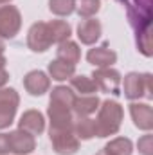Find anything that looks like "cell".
<instances>
[{"instance_id": "cell-14", "label": "cell", "mask_w": 153, "mask_h": 155, "mask_svg": "<svg viewBox=\"0 0 153 155\" xmlns=\"http://www.w3.org/2000/svg\"><path fill=\"white\" fill-rule=\"evenodd\" d=\"M18 128L31 135H40L45 130V117L40 110H25L18 121Z\"/></svg>"}, {"instance_id": "cell-24", "label": "cell", "mask_w": 153, "mask_h": 155, "mask_svg": "<svg viewBox=\"0 0 153 155\" xmlns=\"http://www.w3.org/2000/svg\"><path fill=\"white\" fill-rule=\"evenodd\" d=\"M49 9L56 16H69L74 13L76 4L74 0H49Z\"/></svg>"}, {"instance_id": "cell-21", "label": "cell", "mask_w": 153, "mask_h": 155, "mask_svg": "<svg viewBox=\"0 0 153 155\" xmlns=\"http://www.w3.org/2000/svg\"><path fill=\"white\" fill-rule=\"evenodd\" d=\"M70 88L77 92V94H81V96H92V94H96L97 92V87H96V83L92 81V78L88 76H74L70 78Z\"/></svg>"}, {"instance_id": "cell-16", "label": "cell", "mask_w": 153, "mask_h": 155, "mask_svg": "<svg viewBox=\"0 0 153 155\" xmlns=\"http://www.w3.org/2000/svg\"><path fill=\"white\" fill-rule=\"evenodd\" d=\"M99 97L96 94L92 96H79L74 99V105H72V114H76V117H88L92 116L97 108H99Z\"/></svg>"}, {"instance_id": "cell-13", "label": "cell", "mask_w": 153, "mask_h": 155, "mask_svg": "<svg viewBox=\"0 0 153 155\" xmlns=\"http://www.w3.org/2000/svg\"><path fill=\"white\" fill-rule=\"evenodd\" d=\"M130 114L133 119V124L139 130L150 132L153 128V110L148 103H132L130 105Z\"/></svg>"}, {"instance_id": "cell-3", "label": "cell", "mask_w": 153, "mask_h": 155, "mask_svg": "<svg viewBox=\"0 0 153 155\" xmlns=\"http://www.w3.org/2000/svg\"><path fill=\"white\" fill-rule=\"evenodd\" d=\"M122 90H124V96L132 101L135 99H141V97H146V99H151V74L150 72H144V74H139V72H128L124 76V83H122Z\"/></svg>"}, {"instance_id": "cell-9", "label": "cell", "mask_w": 153, "mask_h": 155, "mask_svg": "<svg viewBox=\"0 0 153 155\" xmlns=\"http://www.w3.org/2000/svg\"><path fill=\"white\" fill-rule=\"evenodd\" d=\"M50 45H52V40H50V35H49L47 22L33 24L29 33H27V47L33 52H45Z\"/></svg>"}, {"instance_id": "cell-5", "label": "cell", "mask_w": 153, "mask_h": 155, "mask_svg": "<svg viewBox=\"0 0 153 155\" xmlns=\"http://www.w3.org/2000/svg\"><path fill=\"white\" fill-rule=\"evenodd\" d=\"M92 81L96 83L97 90L105 92V94H121V83L122 78L119 74V71H115L112 67H103V69H96L92 72Z\"/></svg>"}, {"instance_id": "cell-8", "label": "cell", "mask_w": 153, "mask_h": 155, "mask_svg": "<svg viewBox=\"0 0 153 155\" xmlns=\"http://www.w3.org/2000/svg\"><path fill=\"white\" fill-rule=\"evenodd\" d=\"M52 150L58 155H74L79 150V139L72 128L67 130H49Z\"/></svg>"}, {"instance_id": "cell-31", "label": "cell", "mask_w": 153, "mask_h": 155, "mask_svg": "<svg viewBox=\"0 0 153 155\" xmlns=\"http://www.w3.org/2000/svg\"><path fill=\"white\" fill-rule=\"evenodd\" d=\"M9 2H11V0H0V5H2V4H9Z\"/></svg>"}, {"instance_id": "cell-2", "label": "cell", "mask_w": 153, "mask_h": 155, "mask_svg": "<svg viewBox=\"0 0 153 155\" xmlns=\"http://www.w3.org/2000/svg\"><path fill=\"white\" fill-rule=\"evenodd\" d=\"M126 7V15L133 31L150 29L153 20V0H121Z\"/></svg>"}, {"instance_id": "cell-11", "label": "cell", "mask_w": 153, "mask_h": 155, "mask_svg": "<svg viewBox=\"0 0 153 155\" xmlns=\"http://www.w3.org/2000/svg\"><path fill=\"white\" fill-rule=\"evenodd\" d=\"M24 87L31 96H43L50 88V78L43 71H31L24 78Z\"/></svg>"}, {"instance_id": "cell-30", "label": "cell", "mask_w": 153, "mask_h": 155, "mask_svg": "<svg viewBox=\"0 0 153 155\" xmlns=\"http://www.w3.org/2000/svg\"><path fill=\"white\" fill-rule=\"evenodd\" d=\"M96 155H110L108 153V152H106V150H105V148H103V150H101V152H97V153Z\"/></svg>"}, {"instance_id": "cell-1", "label": "cell", "mask_w": 153, "mask_h": 155, "mask_svg": "<svg viewBox=\"0 0 153 155\" xmlns=\"http://www.w3.org/2000/svg\"><path fill=\"white\" fill-rule=\"evenodd\" d=\"M101 107L97 108V119H96V126H97V137H110L115 135L122 124L124 119V110L122 107L114 101V99H106L103 103H99Z\"/></svg>"}, {"instance_id": "cell-26", "label": "cell", "mask_w": 153, "mask_h": 155, "mask_svg": "<svg viewBox=\"0 0 153 155\" xmlns=\"http://www.w3.org/2000/svg\"><path fill=\"white\" fill-rule=\"evenodd\" d=\"M9 152V139L7 134H0V155H7Z\"/></svg>"}, {"instance_id": "cell-20", "label": "cell", "mask_w": 153, "mask_h": 155, "mask_svg": "<svg viewBox=\"0 0 153 155\" xmlns=\"http://www.w3.org/2000/svg\"><path fill=\"white\" fill-rule=\"evenodd\" d=\"M76 72V67L74 65H69L65 61H60V60H52L49 63V76L56 81H67L74 76Z\"/></svg>"}, {"instance_id": "cell-22", "label": "cell", "mask_w": 153, "mask_h": 155, "mask_svg": "<svg viewBox=\"0 0 153 155\" xmlns=\"http://www.w3.org/2000/svg\"><path fill=\"white\" fill-rule=\"evenodd\" d=\"M105 150L110 155H132L133 143L128 137H115L105 146Z\"/></svg>"}, {"instance_id": "cell-18", "label": "cell", "mask_w": 153, "mask_h": 155, "mask_svg": "<svg viewBox=\"0 0 153 155\" xmlns=\"http://www.w3.org/2000/svg\"><path fill=\"white\" fill-rule=\"evenodd\" d=\"M56 60L65 61V63L76 67L77 63H79V60H81V49H79V45H77L76 41H70V40L60 43L58 51H56Z\"/></svg>"}, {"instance_id": "cell-4", "label": "cell", "mask_w": 153, "mask_h": 155, "mask_svg": "<svg viewBox=\"0 0 153 155\" xmlns=\"http://www.w3.org/2000/svg\"><path fill=\"white\" fill-rule=\"evenodd\" d=\"M22 29V13L16 5H0V38H15Z\"/></svg>"}, {"instance_id": "cell-29", "label": "cell", "mask_w": 153, "mask_h": 155, "mask_svg": "<svg viewBox=\"0 0 153 155\" xmlns=\"http://www.w3.org/2000/svg\"><path fill=\"white\" fill-rule=\"evenodd\" d=\"M4 51H5V45H4V41L0 40V54H4Z\"/></svg>"}, {"instance_id": "cell-10", "label": "cell", "mask_w": 153, "mask_h": 155, "mask_svg": "<svg viewBox=\"0 0 153 155\" xmlns=\"http://www.w3.org/2000/svg\"><path fill=\"white\" fill-rule=\"evenodd\" d=\"M7 139H9V152L15 155H29L36 150L34 135H31L20 128L7 134Z\"/></svg>"}, {"instance_id": "cell-23", "label": "cell", "mask_w": 153, "mask_h": 155, "mask_svg": "<svg viewBox=\"0 0 153 155\" xmlns=\"http://www.w3.org/2000/svg\"><path fill=\"white\" fill-rule=\"evenodd\" d=\"M74 4H76L74 11H77V15L81 18H92L101 9V2L99 0H74Z\"/></svg>"}, {"instance_id": "cell-15", "label": "cell", "mask_w": 153, "mask_h": 155, "mask_svg": "<svg viewBox=\"0 0 153 155\" xmlns=\"http://www.w3.org/2000/svg\"><path fill=\"white\" fill-rule=\"evenodd\" d=\"M86 60L88 63H92L94 67L97 69H103V67H112L115 61H117V54H115L112 49H108L106 45L103 47H94L86 52Z\"/></svg>"}, {"instance_id": "cell-25", "label": "cell", "mask_w": 153, "mask_h": 155, "mask_svg": "<svg viewBox=\"0 0 153 155\" xmlns=\"http://www.w3.org/2000/svg\"><path fill=\"white\" fill-rule=\"evenodd\" d=\"M137 148H139V153L142 155H153V135L151 134H146L139 139L137 143Z\"/></svg>"}, {"instance_id": "cell-7", "label": "cell", "mask_w": 153, "mask_h": 155, "mask_svg": "<svg viewBox=\"0 0 153 155\" xmlns=\"http://www.w3.org/2000/svg\"><path fill=\"white\" fill-rule=\"evenodd\" d=\"M20 105V96L15 88H0V130L9 128Z\"/></svg>"}, {"instance_id": "cell-28", "label": "cell", "mask_w": 153, "mask_h": 155, "mask_svg": "<svg viewBox=\"0 0 153 155\" xmlns=\"http://www.w3.org/2000/svg\"><path fill=\"white\" fill-rule=\"evenodd\" d=\"M5 58H4V54H0V69H5Z\"/></svg>"}, {"instance_id": "cell-19", "label": "cell", "mask_w": 153, "mask_h": 155, "mask_svg": "<svg viewBox=\"0 0 153 155\" xmlns=\"http://www.w3.org/2000/svg\"><path fill=\"white\" fill-rule=\"evenodd\" d=\"M49 27V35H50V40L52 43H63L67 40H70V35H72V27L69 25V22L65 20H52L47 24Z\"/></svg>"}, {"instance_id": "cell-12", "label": "cell", "mask_w": 153, "mask_h": 155, "mask_svg": "<svg viewBox=\"0 0 153 155\" xmlns=\"http://www.w3.org/2000/svg\"><path fill=\"white\" fill-rule=\"evenodd\" d=\"M101 22L96 18H85L77 24V38L85 45H94L101 38Z\"/></svg>"}, {"instance_id": "cell-17", "label": "cell", "mask_w": 153, "mask_h": 155, "mask_svg": "<svg viewBox=\"0 0 153 155\" xmlns=\"http://www.w3.org/2000/svg\"><path fill=\"white\" fill-rule=\"evenodd\" d=\"M72 132L76 134L79 141H90L94 137H97V126H96V119L90 117H77L72 123Z\"/></svg>"}, {"instance_id": "cell-27", "label": "cell", "mask_w": 153, "mask_h": 155, "mask_svg": "<svg viewBox=\"0 0 153 155\" xmlns=\"http://www.w3.org/2000/svg\"><path fill=\"white\" fill-rule=\"evenodd\" d=\"M9 81V72L5 69H0V88H4V85Z\"/></svg>"}, {"instance_id": "cell-6", "label": "cell", "mask_w": 153, "mask_h": 155, "mask_svg": "<svg viewBox=\"0 0 153 155\" xmlns=\"http://www.w3.org/2000/svg\"><path fill=\"white\" fill-rule=\"evenodd\" d=\"M47 116L50 121V130H67L72 128L74 123V114H72V107L56 99H50L49 108H47Z\"/></svg>"}]
</instances>
